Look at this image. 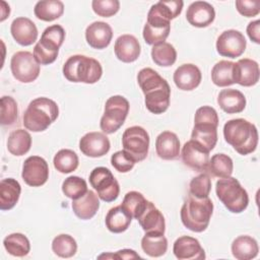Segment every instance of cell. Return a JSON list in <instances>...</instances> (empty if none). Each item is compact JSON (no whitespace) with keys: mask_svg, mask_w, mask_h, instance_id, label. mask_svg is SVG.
Returning a JSON list of instances; mask_svg holds the SVG:
<instances>
[{"mask_svg":"<svg viewBox=\"0 0 260 260\" xmlns=\"http://www.w3.org/2000/svg\"><path fill=\"white\" fill-rule=\"evenodd\" d=\"M21 177L30 187L43 186L49 179L48 162L39 155L28 156L23 162Z\"/></svg>","mask_w":260,"mask_h":260,"instance_id":"13","label":"cell"},{"mask_svg":"<svg viewBox=\"0 0 260 260\" xmlns=\"http://www.w3.org/2000/svg\"><path fill=\"white\" fill-rule=\"evenodd\" d=\"M132 216L122 207V205H118L112 207L108 211L105 223L110 232L114 234H120L129 228Z\"/></svg>","mask_w":260,"mask_h":260,"instance_id":"29","label":"cell"},{"mask_svg":"<svg viewBox=\"0 0 260 260\" xmlns=\"http://www.w3.org/2000/svg\"><path fill=\"white\" fill-rule=\"evenodd\" d=\"M113 38V30L109 23L104 21H94L85 29V40L87 44L98 50L107 48Z\"/></svg>","mask_w":260,"mask_h":260,"instance_id":"22","label":"cell"},{"mask_svg":"<svg viewBox=\"0 0 260 260\" xmlns=\"http://www.w3.org/2000/svg\"><path fill=\"white\" fill-rule=\"evenodd\" d=\"M234 170L233 159L224 153H216L209 158L207 171L219 179L231 177Z\"/></svg>","mask_w":260,"mask_h":260,"instance_id":"37","label":"cell"},{"mask_svg":"<svg viewBox=\"0 0 260 260\" xmlns=\"http://www.w3.org/2000/svg\"><path fill=\"white\" fill-rule=\"evenodd\" d=\"M71 206L77 217L83 220L90 219L95 215L100 208L99 196L92 190H87L83 196L72 200Z\"/></svg>","mask_w":260,"mask_h":260,"instance_id":"26","label":"cell"},{"mask_svg":"<svg viewBox=\"0 0 260 260\" xmlns=\"http://www.w3.org/2000/svg\"><path fill=\"white\" fill-rule=\"evenodd\" d=\"M182 160L187 167L197 171H207L209 162V151L195 140L187 141L181 152Z\"/></svg>","mask_w":260,"mask_h":260,"instance_id":"14","label":"cell"},{"mask_svg":"<svg viewBox=\"0 0 260 260\" xmlns=\"http://www.w3.org/2000/svg\"><path fill=\"white\" fill-rule=\"evenodd\" d=\"M232 254L238 260H250L258 255L257 241L250 236H239L232 243Z\"/></svg>","mask_w":260,"mask_h":260,"instance_id":"28","label":"cell"},{"mask_svg":"<svg viewBox=\"0 0 260 260\" xmlns=\"http://www.w3.org/2000/svg\"><path fill=\"white\" fill-rule=\"evenodd\" d=\"M215 192L224 207L233 213L243 212L249 204L247 191L234 177L219 179L215 185Z\"/></svg>","mask_w":260,"mask_h":260,"instance_id":"6","label":"cell"},{"mask_svg":"<svg viewBox=\"0 0 260 260\" xmlns=\"http://www.w3.org/2000/svg\"><path fill=\"white\" fill-rule=\"evenodd\" d=\"M129 102L122 95H112L105 104L104 115L101 118L100 127L105 134H112L122 127L128 113Z\"/></svg>","mask_w":260,"mask_h":260,"instance_id":"7","label":"cell"},{"mask_svg":"<svg viewBox=\"0 0 260 260\" xmlns=\"http://www.w3.org/2000/svg\"><path fill=\"white\" fill-rule=\"evenodd\" d=\"M3 246L10 255L15 257H24L30 251L29 240L21 233H13L5 237Z\"/></svg>","mask_w":260,"mask_h":260,"instance_id":"35","label":"cell"},{"mask_svg":"<svg viewBox=\"0 0 260 260\" xmlns=\"http://www.w3.org/2000/svg\"><path fill=\"white\" fill-rule=\"evenodd\" d=\"M137 220L142 230L145 232V234H165V217L162 213L150 201L147 202L145 209L139 215Z\"/></svg>","mask_w":260,"mask_h":260,"instance_id":"20","label":"cell"},{"mask_svg":"<svg viewBox=\"0 0 260 260\" xmlns=\"http://www.w3.org/2000/svg\"><path fill=\"white\" fill-rule=\"evenodd\" d=\"M148 200L138 191H130L126 193L122 201V207L132 216V218L137 219L142 211L145 209Z\"/></svg>","mask_w":260,"mask_h":260,"instance_id":"41","label":"cell"},{"mask_svg":"<svg viewBox=\"0 0 260 260\" xmlns=\"http://www.w3.org/2000/svg\"><path fill=\"white\" fill-rule=\"evenodd\" d=\"M235 4L238 12L246 17L256 16L260 12L259 0H237Z\"/></svg>","mask_w":260,"mask_h":260,"instance_id":"48","label":"cell"},{"mask_svg":"<svg viewBox=\"0 0 260 260\" xmlns=\"http://www.w3.org/2000/svg\"><path fill=\"white\" fill-rule=\"evenodd\" d=\"M223 137L242 155L254 152L258 144L256 126L243 118L229 120L223 126Z\"/></svg>","mask_w":260,"mask_h":260,"instance_id":"2","label":"cell"},{"mask_svg":"<svg viewBox=\"0 0 260 260\" xmlns=\"http://www.w3.org/2000/svg\"><path fill=\"white\" fill-rule=\"evenodd\" d=\"M111 164L114 169L120 173H127L131 171L136 164L133 157L124 149L116 151L111 156Z\"/></svg>","mask_w":260,"mask_h":260,"instance_id":"46","label":"cell"},{"mask_svg":"<svg viewBox=\"0 0 260 260\" xmlns=\"http://www.w3.org/2000/svg\"><path fill=\"white\" fill-rule=\"evenodd\" d=\"M259 65L255 60L244 58L234 63V81L242 86H252L259 81Z\"/></svg>","mask_w":260,"mask_h":260,"instance_id":"18","label":"cell"},{"mask_svg":"<svg viewBox=\"0 0 260 260\" xmlns=\"http://www.w3.org/2000/svg\"><path fill=\"white\" fill-rule=\"evenodd\" d=\"M1 5H2V8H1V18H0V21H3L9 15L10 8H9V5H7V3L5 1H1Z\"/></svg>","mask_w":260,"mask_h":260,"instance_id":"51","label":"cell"},{"mask_svg":"<svg viewBox=\"0 0 260 260\" xmlns=\"http://www.w3.org/2000/svg\"><path fill=\"white\" fill-rule=\"evenodd\" d=\"M31 146V136L24 129L12 131L7 139L8 151L16 156H21L27 153Z\"/></svg>","mask_w":260,"mask_h":260,"instance_id":"32","label":"cell"},{"mask_svg":"<svg viewBox=\"0 0 260 260\" xmlns=\"http://www.w3.org/2000/svg\"><path fill=\"white\" fill-rule=\"evenodd\" d=\"M52 250L61 258H70L77 252V243L70 235L61 234L53 239Z\"/></svg>","mask_w":260,"mask_h":260,"instance_id":"40","label":"cell"},{"mask_svg":"<svg viewBox=\"0 0 260 260\" xmlns=\"http://www.w3.org/2000/svg\"><path fill=\"white\" fill-rule=\"evenodd\" d=\"M218 115L215 109L209 106H203L197 109L194 117V124L207 123L218 126Z\"/></svg>","mask_w":260,"mask_h":260,"instance_id":"47","label":"cell"},{"mask_svg":"<svg viewBox=\"0 0 260 260\" xmlns=\"http://www.w3.org/2000/svg\"><path fill=\"white\" fill-rule=\"evenodd\" d=\"M247 41L244 35L236 29L222 31L216 41V51L222 57L237 58L246 50Z\"/></svg>","mask_w":260,"mask_h":260,"instance_id":"12","label":"cell"},{"mask_svg":"<svg viewBox=\"0 0 260 260\" xmlns=\"http://www.w3.org/2000/svg\"><path fill=\"white\" fill-rule=\"evenodd\" d=\"M114 259H135L140 258V256L132 249H123L118 251L116 254H113Z\"/></svg>","mask_w":260,"mask_h":260,"instance_id":"50","label":"cell"},{"mask_svg":"<svg viewBox=\"0 0 260 260\" xmlns=\"http://www.w3.org/2000/svg\"><path fill=\"white\" fill-rule=\"evenodd\" d=\"M62 192L66 197L74 200L87 192V184L84 179L78 176H70L63 181Z\"/></svg>","mask_w":260,"mask_h":260,"instance_id":"42","label":"cell"},{"mask_svg":"<svg viewBox=\"0 0 260 260\" xmlns=\"http://www.w3.org/2000/svg\"><path fill=\"white\" fill-rule=\"evenodd\" d=\"M171 21L167 19L152 5L147 13V21L143 27V39L148 45H158L164 43L170 35Z\"/></svg>","mask_w":260,"mask_h":260,"instance_id":"10","label":"cell"},{"mask_svg":"<svg viewBox=\"0 0 260 260\" xmlns=\"http://www.w3.org/2000/svg\"><path fill=\"white\" fill-rule=\"evenodd\" d=\"M89 183L96 191L100 199L113 202L120 193V186L111 171L105 167H96L89 174Z\"/></svg>","mask_w":260,"mask_h":260,"instance_id":"8","label":"cell"},{"mask_svg":"<svg viewBox=\"0 0 260 260\" xmlns=\"http://www.w3.org/2000/svg\"><path fill=\"white\" fill-rule=\"evenodd\" d=\"M21 186L13 178H6L0 182V209L10 210L18 202Z\"/></svg>","mask_w":260,"mask_h":260,"instance_id":"27","label":"cell"},{"mask_svg":"<svg viewBox=\"0 0 260 260\" xmlns=\"http://www.w3.org/2000/svg\"><path fill=\"white\" fill-rule=\"evenodd\" d=\"M219 108L228 114H238L246 108V98L243 92L235 88H225L217 95Z\"/></svg>","mask_w":260,"mask_h":260,"instance_id":"25","label":"cell"},{"mask_svg":"<svg viewBox=\"0 0 260 260\" xmlns=\"http://www.w3.org/2000/svg\"><path fill=\"white\" fill-rule=\"evenodd\" d=\"M174 82L179 89L193 90L201 82L202 74L200 69L191 63L180 65L174 72Z\"/></svg>","mask_w":260,"mask_h":260,"instance_id":"21","label":"cell"},{"mask_svg":"<svg viewBox=\"0 0 260 260\" xmlns=\"http://www.w3.org/2000/svg\"><path fill=\"white\" fill-rule=\"evenodd\" d=\"M187 21L195 27H206L215 18L213 6L206 1L192 2L186 11Z\"/></svg>","mask_w":260,"mask_h":260,"instance_id":"16","label":"cell"},{"mask_svg":"<svg viewBox=\"0 0 260 260\" xmlns=\"http://www.w3.org/2000/svg\"><path fill=\"white\" fill-rule=\"evenodd\" d=\"M213 212V203L209 197L196 198L189 195L181 208L182 223L195 233L204 232Z\"/></svg>","mask_w":260,"mask_h":260,"instance_id":"4","label":"cell"},{"mask_svg":"<svg viewBox=\"0 0 260 260\" xmlns=\"http://www.w3.org/2000/svg\"><path fill=\"white\" fill-rule=\"evenodd\" d=\"M190 194L196 198L208 197L211 190V179L206 173L194 177L189 184Z\"/></svg>","mask_w":260,"mask_h":260,"instance_id":"43","label":"cell"},{"mask_svg":"<svg viewBox=\"0 0 260 260\" xmlns=\"http://www.w3.org/2000/svg\"><path fill=\"white\" fill-rule=\"evenodd\" d=\"M123 149L129 153L136 162L146 158L149 149V135L141 126H131L122 135Z\"/></svg>","mask_w":260,"mask_h":260,"instance_id":"9","label":"cell"},{"mask_svg":"<svg viewBox=\"0 0 260 260\" xmlns=\"http://www.w3.org/2000/svg\"><path fill=\"white\" fill-rule=\"evenodd\" d=\"M103 74L101 63L84 55H73L63 65V75L71 82L92 84L99 81Z\"/></svg>","mask_w":260,"mask_h":260,"instance_id":"5","label":"cell"},{"mask_svg":"<svg viewBox=\"0 0 260 260\" xmlns=\"http://www.w3.org/2000/svg\"><path fill=\"white\" fill-rule=\"evenodd\" d=\"M10 32L15 42L21 46H30L38 39V28L27 17H16L10 25Z\"/></svg>","mask_w":260,"mask_h":260,"instance_id":"19","label":"cell"},{"mask_svg":"<svg viewBox=\"0 0 260 260\" xmlns=\"http://www.w3.org/2000/svg\"><path fill=\"white\" fill-rule=\"evenodd\" d=\"M111 143L105 133L88 132L79 140L80 151L89 157H101L109 152Z\"/></svg>","mask_w":260,"mask_h":260,"instance_id":"15","label":"cell"},{"mask_svg":"<svg viewBox=\"0 0 260 260\" xmlns=\"http://www.w3.org/2000/svg\"><path fill=\"white\" fill-rule=\"evenodd\" d=\"M114 52L116 57L124 62V63H131L138 59L141 47L138 40L132 35H122L120 36L114 46Z\"/></svg>","mask_w":260,"mask_h":260,"instance_id":"23","label":"cell"},{"mask_svg":"<svg viewBox=\"0 0 260 260\" xmlns=\"http://www.w3.org/2000/svg\"><path fill=\"white\" fill-rule=\"evenodd\" d=\"M173 252L179 260H202L206 257L204 249L201 247L199 241L190 236H182L178 238L174 243Z\"/></svg>","mask_w":260,"mask_h":260,"instance_id":"17","label":"cell"},{"mask_svg":"<svg viewBox=\"0 0 260 260\" xmlns=\"http://www.w3.org/2000/svg\"><path fill=\"white\" fill-rule=\"evenodd\" d=\"M64 4L60 0H43L37 2L34 13L38 19L43 21H53L62 16Z\"/></svg>","mask_w":260,"mask_h":260,"instance_id":"31","label":"cell"},{"mask_svg":"<svg viewBox=\"0 0 260 260\" xmlns=\"http://www.w3.org/2000/svg\"><path fill=\"white\" fill-rule=\"evenodd\" d=\"M138 84L144 93L146 109L155 115L165 113L170 106L171 87L155 70L146 67L137 74Z\"/></svg>","mask_w":260,"mask_h":260,"instance_id":"1","label":"cell"},{"mask_svg":"<svg viewBox=\"0 0 260 260\" xmlns=\"http://www.w3.org/2000/svg\"><path fill=\"white\" fill-rule=\"evenodd\" d=\"M91 7L99 16L111 17L119 11L120 2L118 0H93Z\"/></svg>","mask_w":260,"mask_h":260,"instance_id":"45","label":"cell"},{"mask_svg":"<svg viewBox=\"0 0 260 260\" xmlns=\"http://www.w3.org/2000/svg\"><path fill=\"white\" fill-rule=\"evenodd\" d=\"M234 63L232 61L221 60L211 69V80L219 87H225L235 83L234 81Z\"/></svg>","mask_w":260,"mask_h":260,"instance_id":"36","label":"cell"},{"mask_svg":"<svg viewBox=\"0 0 260 260\" xmlns=\"http://www.w3.org/2000/svg\"><path fill=\"white\" fill-rule=\"evenodd\" d=\"M17 104L12 96L4 95L1 98V124L4 126L12 125L17 119Z\"/></svg>","mask_w":260,"mask_h":260,"instance_id":"44","label":"cell"},{"mask_svg":"<svg viewBox=\"0 0 260 260\" xmlns=\"http://www.w3.org/2000/svg\"><path fill=\"white\" fill-rule=\"evenodd\" d=\"M247 35L255 44H260V20H254L247 25Z\"/></svg>","mask_w":260,"mask_h":260,"instance_id":"49","label":"cell"},{"mask_svg":"<svg viewBox=\"0 0 260 260\" xmlns=\"http://www.w3.org/2000/svg\"><path fill=\"white\" fill-rule=\"evenodd\" d=\"M10 69L13 77L22 83L32 82L40 75V64L34 54L28 51H19L13 54Z\"/></svg>","mask_w":260,"mask_h":260,"instance_id":"11","label":"cell"},{"mask_svg":"<svg viewBox=\"0 0 260 260\" xmlns=\"http://www.w3.org/2000/svg\"><path fill=\"white\" fill-rule=\"evenodd\" d=\"M65 40V30L60 24H53L45 28L38 42L40 46L53 52H59Z\"/></svg>","mask_w":260,"mask_h":260,"instance_id":"33","label":"cell"},{"mask_svg":"<svg viewBox=\"0 0 260 260\" xmlns=\"http://www.w3.org/2000/svg\"><path fill=\"white\" fill-rule=\"evenodd\" d=\"M58 105L49 98H37L32 100L23 114V126L32 132H42L58 118Z\"/></svg>","mask_w":260,"mask_h":260,"instance_id":"3","label":"cell"},{"mask_svg":"<svg viewBox=\"0 0 260 260\" xmlns=\"http://www.w3.org/2000/svg\"><path fill=\"white\" fill-rule=\"evenodd\" d=\"M53 164L55 169L62 174H69L74 172L78 165L79 159L77 154L71 149H60L54 156Z\"/></svg>","mask_w":260,"mask_h":260,"instance_id":"39","label":"cell"},{"mask_svg":"<svg viewBox=\"0 0 260 260\" xmlns=\"http://www.w3.org/2000/svg\"><path fill=\"white\" fill-rule=\"evenodd\" d=\"M141 248L150 257H160L168 250V240L164 235L145 234L141 239Z\"/></svg>","mask_w":260,"mask_h":260,"instance_id":"34","label":"cell"},{"mask_svg":"<svg viewBox=\"0 0 260 260\" xmlns=\"http://www.w3.org/2000/svg\"><path fill=\"white\" fill-rule=\"evenodd\" d=\"M191 139L197 141L210 151L217 142V126L207 123L194 124Z\"/></svg>","mask_w":260,"mask_h":260,"instance_id":"30","label":"cell"},{"mask_svg":"<svg viewBox=\"0 0 260 260\" xmlns=\"http://www.w3.org/2000/svg\"><path fill=\"white\" fill-rule=\"evenodd\" d=\"M155 150L158 157L170 160L180 155V140L174 132L164 131L155 139Z\"/></svg>","mask_w":260,"mask_h":260,"instance_id":"24","label":"cell"},{"mask_svg":"<svg viewBox=\"0 0 260 260\" xmlns=\"http://www.w3.org/2000/svg\"><path fill=\"white\" fill-rule=\"evenodd\" d=\"M151 58L156 65L161 67H169L176 62L177 51L172 44L164 42L152 47Z\"/></svg>","mask_w":260,"mask_h":260,"instance_id":"38","label":"cell"}]
</instances>
